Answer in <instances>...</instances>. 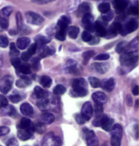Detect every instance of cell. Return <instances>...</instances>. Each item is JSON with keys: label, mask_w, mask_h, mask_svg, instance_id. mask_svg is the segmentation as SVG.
Masks as SVG:
<instances>
[{"label": "cell", "mask_w": 139, "mask_h": 146, "mask_svg": "<svg viewBox=\"0 0 139 146\" xmlns=\"http://www.w3.org/2000/svg\"><path fill=\"white\" fill-rule=\"evenodd\" d=\"M111 146H120L122 136H123V128H122V126L120 124H113V128L111 130Z\"/></svg>", "instance_id": "obj_1"}, {"label": "cell", "mask_w": 139, "mask_h": 146, "mask_svg": "<svg viewBox=\"0 0 139 146\" xmlns=\"http://www.w3.org/2000/svg\"><path fill=\"white\" fill-rule=\"evenodd\" d=\"M61 139L53 133H48L42 140V146H60Z\"/></svg>", "instance_id": "obj_2"}, {"label": "cell", "mask_w": 139, "mask_h": 146, "mask_svg": "<svg viewBox=\"0 0 139 146\" xmlns=\"http://www.w3.org/2000/svg\"><path fill=\"white\" fill-rule=\"evenodd\" d=\"M120 62L123 65L132 66H132L135 65L136 62H137V56H136L133 53H128V52H125L123 54H121Z\"/></svg>", "instance_id": "obj_3"}, {"label": "cell", "mask_w": 139, "mask_h": 146, "mask_svg": "<svg viewBox=\"0 0 139 146\" xmlns=\"http://www.w3.org/2000/svg\"><path fill=\"white\" fill-rule=\"evenodd\" d=\"M83 133L85 134V139L88 146H99L98 139L95 136L94 132L89 129H83Z\"/></svg>", "instance_id": "obj_4"}, {"label": "cell", "mask_w": 139, "mask_h": 146, "mask_svg": "<svg viewBox=\"0 0 139 146\" xmlns=\"http://www.w3.org/2000/svg\"><path fill=\"white\" fill-rule=\"evenodd\" d=\"M13 78L10 76H5L0 82V92L2 94H8L12 89Z\"/></svg>", "instance_id": "obj_5"}, {"label": "cell", "mask_w": 139, "mask_h": 146, "mask_svg": "<svg viewBox=\"0 0 139 146\" xmlns=\"http://www.w3.org/2000/svg\"><path fill=\"white\" fill-rule=\"evenodd\" d=\"M26 19L30 24H32V25H40L44 21V18L41 15L32 12L26 13Z\"/></svg>", "instance_id": "obj_6"}, {"label": "cell", "mask_w": 139, "mask_h": 146, "mask_svg": "<svg viewBox=\"0 0 139 146\" xmlns=\"http://www.w3.org/2000/svg\"><path fill=\"white\" fill-rule=\"evenodd\" d=\"M83 25L85 26L87 32L89 31H94V16L91 13H85L82 17Z\"/></svg>", "instance_id": "obj_7"}, {"label": "cell", "mask_w": 139, "mask_h": 146, "mask_svg": "<svg viewBox=\"0 0 139 146\" xmlns=\"http://www.w3.org/2000/svg\"><path fill=\"white\" fill-rule=\"evenodd\" d=\"M92 114H94V108H92V105L91 104V102L84 103V105L82 106V109H81V115H82L87 119V121H88L90 120V118L92 117Z\"/></svg>", "instance_id": "obj_8"}, {"label": "cell", "mask_w": 139, "mask_h": 146, "mask_svg": "<svg viewBox=\"0 0 139 146\" xmlns=\"http://www.w3.org/2000/svg\"><path fill=\"white\" fill-rule=\"evenodd\" d=\"M99 126H101L105 131H111V128H113V119L107 117V115H103Z\"/></svg>", "instance_id": "obj_9"}, {"label": "cell", "mask_w": 139, "mask_h": 146, "mask_svg": "<svg viewBox=\"0 0 139 146\" xmlns=\"http://www.w3.org/2000/svg\"><path fill=\"white\" fill-rule=\"evenodd\" d=\"M18 129H29L32 132L34 131V125L32 123V121L27 117L21 118L20 122L18 124Z\"/></svg>", "instance_id": "obj_10"}, {"label": "cell", "mask_w": 139, "mask_h": 146, "mask_svg": "<svg viewBox=\"0 0 139 146\" xmlns=\"http://www.w3.org/2000/svg\"><path fill=\"white\" fill-rule=\"evenodd\" d=\"M138 28V22L136 19H130V20H129L127 22V24H126V26H125V28L124 29V31L125 33H132V32H134L136 29Z\"/></svg>", "instance_id": "obj_11"}, {"label": "cell", "mask_w": 139, "mask_h": 146, "mask_svg": "<svg viewBox=\"0 0 139 146\" xmlns=\"http://www.w3.org/2000/svg\"><path fill=\"white\" fill-rule=\"evenodd\" d=\"M40 122L44 123V124H51L54 121V115L51 113L45 112L40 115Z\"/></svg>", "instance_id": "obj_12"}, {"label": "cell", "mask_w": 139, "mask_h": 146, "mask_svg": "<svg viewBox=\"0 0 139 146\" xmlns=\"http://www.w3.org/2000/svg\"><path fill=\"white\" fill-rule=\"evenodd\" d=\"M92 98L95 101V103H99V104H103L107 100V96L103 92H95L92 94Z\"/></svg>", "instance_id": "obj_13"}, {"label": "cell", "mask_w": 139, "mask_h": 146, "mask_svg": "<svg viewBox=\"0 0 139 146\" xmlns=\"http://www.w3.org/2000/svg\"><path fill=\"white\" fill-rule=\"evenodd\" d=\"M34 95L35 98H39V100H43V98H47L49 96V93L43 88H40L39 86H36L34 88Z\"/></svg>", "instance_id": "obj_14"}, {"label": "cell", "mask_w": 139, "mask_h": 146, "mask_svg": "<svg viewBox=\"0 0 139 146\" xmlns=\"http://www.w3.org/2000/svg\"><path fill=\"white\" fill-rule=\"evenodd\" d=\"M30 43H31L30 38H28V37H20V38H18L17 41H16L15 46L17 47L18 49H20V50H24V49H26L27 47L30 45Z\"/></svg>", "instance_id": "obj_15"}, {"label": "cell", "mask_w": 139, "mask_h": 146, "mask_svg": "<svg viewBox=\"0 0 139 146\" xmlns=\"http://www.w3.org/2000/svg\"><path fill=\"white\" fill-rule=\"evenodd\" d=\"M17 137L21 140H28L32 137V131L29 129H18Z\"/></svg>", "instance_id": "obj_16"}, {"label": "cell", "mask_w": 139, "mask_h": 146, "mask_svg": "<svg viewBox=\"0 0 139 146\" xmlns=\"http://www.w3.org/2000/svg\"><path fill=\"white\" fill-rule=\"evenodd\" d=\"M20 112L22 113L24 115H27V117H30V115H34V109H32V105L30 103H23L22 105L20 106Z\"/></svg>", "instance_id": "obj_17"}, {"label": "cell", "mask_w": 139, "mask_h": 146, "mask_svg": "<svg viewBox=\"0 0 139 146\" xmlns=\"http://www.w3.org/2000/svg\"><path fill=\"white\" fill-rule=\"evenodd\" d=\"M72 96H85L88 94L86 87H79V86H74L72 87Z\"/></svg>", "instance_id": "obj_18"}, {"label": "cell", "mask_w": 139, "mask_h": 146, "mask_svg": "<svg viewBox=\"0 0 139 146\" xmlns=\"http://www.w3.org/2000/svg\"><path fill=\"white\" fill-rule=\"evenodd\" d=\"M114 7L118 11H123L127 8L129 5V1L128 0H114Z\"/></svg>", "instance_id": "obj_19"}, {"label": "cell", "mask_w": 139, "mask_h": 146, "mask_svg": "<svg viewBox=\"0 0 139 146\" xmlns=\"http://www.w3.org/2000/svg\"><path fill=\"white\" fill-rule=\"evenodd\" d=\"M89 12H90V5L88 3H82L78 7L76 15H77V16H81L84 15L85 13H88Z\"/></svg>", "instance_id": "obj_20"}, {"label": "cell", "mask_w": 139, "mask_h": 146, "mask_svg": "<svg viewBox=\"0 0 139 146\" xmlns=\"http://www.w3.org/2000/svg\"><path fill=\"white\" fill-rule=\"evenodd\" d=\"M69 24H70V19L68 18L67 16H62V17L59 19L57 25H58L59 30H65V31H66V29L68 28Z\"/></svg>", "instance_id": "obj_21"}, {"label": "cell", "mask_w": 139, "mask_h": 146, "mask_svg": "<svg viewBox=\"0 0 139 146\" xmlns=\"http://www.w3.org/2000/svg\"><path fill=\"white\" fill-rule=\"evenodd\" d=\"M30 84H31V79H30L27 76H23V78H21L20 79H19V80L16 81V86L19 87V88L27 87Z\"/></svg>", "instance_id": "obj_22"}, {"label": "cell", "mask_w": 139, "mask_h": 146, "mask_svg": "<svg viewBox=\"0 0 139 146\" xmlns=\"http://www.w3.org/2000/svg\"><path fill=\"white\" fill-rule=\"evenodd\" d=\"M92 67H94L95 70L98 72V73L104 74V73H106V72L108 71L109 65L104 64V63H94V64L92 65Z\"/></svg>", "instance_id": "obj_23"}, {"label": "cell", "mask_w": 139, "mask_h": 146, "mask_svg": "<svg viewBox=\"0 0 139 146\" xmlns=\"http://www.w3.org/2000/svg\"><path fill=\"white\" fill-rule=\"evenodd\" d=\"M94 31L97 33V35L99 36H105L106 35V29L104 26H102L101 24H99L98 22L94 24Z\"/></svg>", "instance_id": "obj_24"}, {"label": "cell", "mask_w": 139, "mask_h": 146, "mask_svg": "<svg viewBox=\"0 0 139 146\" xmlns=\"http://www.w3.org/2000/svg\"><path fill=\"white\" fill-rule=\"evenodd\" d=\"M114 79L113 78H109L107 80L104 81V83H103V88H104L105 90L109 91V92H111V91L113 90L114 88Z\"/></svg>", "instance_id": "obj_25"}, {"label": "cell", "mask_w": 139, "mask_h": 146, "mask_svg": "<svg viewBox=\"0 0 139 146\" xmlns=\"http://www.w3.org/2000/svg\"><path fill=\"white\" fill-rule=\"evenodd\" d=\"M49 42V39H47L45 36L43 35H38V36L35 38V44L36 46H39L40 48H43L45 47V45Z\"/></svg>", "instance_id": "obj_26"}, {"label": "cell", "mask_w": 139, "mask_h": 146, "mask_svg": "<svg viewBox=\"0 0 139 146\" xmlns=\"http://www.w3.org/2000/svg\"><path fill=\"white\" fill-rule=\"evenodd\" d=\"M16 70L22 75H29L31 73V67L28 64H21L18 68H16Z\"/></svg>", "instance_id": "obj_27"}, {"label": "cell", "mask_w": 139, "mask_h": 146, "mask_svg": "<svg viewBox=\"0 0 139 146\" xmlns=\"http://www.w3.org/2000/svg\"><path fill=\"white\" fill-rule=\"evenodd\" d=\"M51 78L48 76H43L40 78V83L44 88H49L51 85Z\"/></svg>", "instance_id": "obj_28"}, {"label": "cell", "mask_w": 139, "mask_h": 146, "mask_svg": "<svg viewBox=\"0 0 139 146\" xmlns=\"http://www.w3.org/2000/svg\"><path fill=\"white\" fill-rule=\"evenodd\" d=\"M68 34H69V36L70 38L75 39L79 34V29L75 26H72V27H70L69 30H68Z\"/></svg>", "instance_id": "obj_29"}, {"label": "cell", "mask_w": 139, "mask_h": 146, "mask_svg": "<svg viewBox=\"0 0 139 146\" xmlns=\"http://www.w3.org/2000/svg\"><path fill=\"white\" fill-rule=\"evenodd\" d=\"M41 53H40V56H42V57H46V56H51V54H53V49H51V48H49V47H43V48H41Z\"/></svg>", "instance_id": "obj_30"}, {"label": "cell", "mask_w": 139, "mask_h": 146, "mask_svg": "<svg viewBox=\"0 0 139 146\" xmlns=\"http://www.w3.org/2000/svg\"><path fill=\"white\" fill-rule=\"evenodd\" d=\"M89 82H90V84H91V86L94 87V88H98L102 85L101 81H100L99 79L96 78H92V76L89 78Z\"/></svg>", "instance_id": "obj_31"}, {"label": "cell", "mask_w": 139, "mask_h": 146, "mask_svg": "<svg viewBox=\"0 0 139 146\" xmlns=\"http://www.w3.org/2000/svg\"><path fill=\"white\" fill-rule=\"evenodd\" d=\"M66 92V88H65L63 85H57V86H55V88L53 89V93L54 95L56 96H61L63 95V94Z\"/></svg>", "instance_id": "obj_32"}, {"label": "cell", "mask_w": 139, "mask_h": 146, "mask_svg": "<svg viewBox=\"0 0 139 146\" xmlns=\"http://www.w3.org/2000/svg\"><path fill=\"white\" fill-rule=\"evenodd\" d=\"M110 9H111V7H110V4L109 3H101L98 6V10H99V12L100 13H107L108 12H110Z\"/></svg>", "instance_id": "obj_33"}, {"label": "cell", "mask_w": 139, "mask_h": 146, "mask_svg": "<svg viewBox=\"0 0 139 146\" xmlns=\"http://www.w3.org/2000/svg\"><path fill=\"white\" fill-rule=\"evenodd\" d=\"M13 13V8L12 7H6L1 11V17L7 18L8 16H10L11 13Z\"/></svg>", "instance_id": "obj_34"}, {"label": "cell", "mask_w": 139, "mask_h": 146, "mask_svg": "<svg viewBox=\"0 0 139 146\" xmlns=\"http://www.w3.org/2000/svg\"><path fill=\"white\" fill-rule=\"evenodd\" d=\"M79 86V87H86V81L83 78H76L72 81V87Z\"/></svg>", "instance_id": "obj_35"}, {"label": "cell", "mask_w": 139, "mask_h": 146, "mask_svg": "<svg viewBox=\"0 0 139 146\" xmlns=\"http://www.w3.org/2000/svg\"><path fill=\"white\" fill-rule=\"evenodd\" d=\"M127 46H128V44H127V42H125V41H124V42H120L118 45L116 46V52H117V53H119V54L124 53V52L126 51Z\"/></svg>", "instance_id": "obj_36"}, {"label": "cell", "mask_w": 139, "mask_h": 146, "mask_svg": "<svg viewBox=\"0 0 139 146\" xmlns=\"http://www.w3.org/2000/svg\"><path fill=\"white\" fill-rule=\"evenodd\" d=\"M55 37L58 40L64 41L65 38H66V31H65V30H58L55 35Z\"/></svg>", "instance_id": "obj_37"}, {"label": "cell", "mask_w": 139, "mask_h": 146, "mask_svg": "<svg viewBox=\"0 0 139 146\" xmlns=\"http://www.w3.org/2000/svg\"><path fill=\"white\" fill-rule=\"evenodd\" d=\"M48 104H49V100H48V98H47L40 100V101H38L37 106L41 109H46V108H48Z\"/></svg>", "instance_id": "obj_38"}, {"label": "cell", "mask_w": 139, "mask_h": 146, "mask_svg": "<svg viewBox=\"0 0 139 146\" xmlns=\"http://www.w3.org/2000/svg\"><path fill=\"white\" fill-rule=\"evenodd\" d=\"M8 45H9V40H8L7 36L0 35V47L1 48H6Z\"/></svg>", "instance_id": "obj_39"}, {"label": "cell", "mask_w": 139, "mask_h": 146, "mask_svg": "<svg viewBox=\"0 0 139 146\" xmlns=\"http://www.w3.org/2000/svg\"><path fill=\"white\" fill-rule=\"evenodd\" d=\"M94 56V51H88L86 53L83 54V58H84V63H87L89 61V59Z\"/></svg>", "instance_id": "obj_40"}, {"label": "cell", "mask_w": 139, "mask_h": 146, "mask_svg": "<svg viewBox=\"0 0 139 146\" xmlns=\"http://www.w3.org/2000/svg\"><path fill=\"white\" fill-rule=\"evenodd\" d=\"M82 39L83 41H85V42H91V40L92 39V35L90 34V32H83L82 34Z\"/></svg>", "instance_id": "obj_41"}, {"label": "cell", "mask_w": 139, "mask_h": 146, "mask_svg": "<svg viewBox=\"0 0 139 146\" xmlns=\"http://www.w3.org/2000/svg\"><path fill=\"white\" fill-rule=\"evenodd\" d=\"M74 117H75V119H76V122H77L78 124H84L85 122H87V119L81 114L75 115Z\"/></svg>", "instance_id": "obj_42"}, {"label": "cell", "mask_w": 139, "mask_h": 146, "mask_svg": "<svg viewBox=\"0 0 139 146\" xmlns=\"http://www.w3.org/2000/svg\"><path fill=\"white\" fill-rule=\"evenodd\" d=\"M0 27L2 29H8V27H9V21H8L7 18L0 16Z\"/></svg>", "instance_id": "obj_43"}, {"label": "cell", "mask_w": 139, "mask_h": 146, "mask_svg": "<svg viewBox=\"0 0 139 146\" xmlns=\"http://www.w3.org/2000/svg\"><path fill=\"white\" fill-rule=\"evenodd\" d=\"M21 100H22V96H21L20 95H12V96H10V100L12 101V102H13V103H17Z\"/></svg>", "instance_id": "obj_44"}, {"label": "cell", "mask_w": 139, "mask_h": 146, "mask_svg": "<svg viewBox=\"0 0 139 146\" xmlns=\"http://www.w3.org/2000/svg\"><path fill=\"white\" fill-rule=\"evenodd\" d=\"M8 106V100L4 96H0V108H5Z\"/></svg>", "instance_id": "obj_45"}, {"label": "cell", "mask_w": 139, "mask_h": 146, "mask_svg": "<svg viewBox=\"0 0 139 146\" xmlns=\"http://www.w3.org/2000/svg\"><path fill=\"white\" fill-rule=\"evenodd\" d=\"M110 58V56H109L108 54H98V56H96V57H95V59L96 60H107Z\"/></svg>", "instance_id": "obj_46"}, {"label": "cell", "mask_w": 139, "mask_h": 146, "mask_svg": "<svg viewBox=\"0 0 139 146\" xmlns=\"http://www.w3.org/2000/svg\"><path fill=\"white\" fill-rule=\"evenodd\" d=\"M94 111H95V113H96L97 115H100V114H102V112H103V106H102V104H99V103H95Z\"/></svg>", "instance_id": "obj_47"}, {"label": "cell", "mask_w": 139, "mask_h": 146, "mask_svg": "<svg viewBox=\"0 0 139 146\" xmlns=\"http://www.w3.org/2000/svg\"><path fill=\"white\" fill-rule=\"evenodd\" d=\"M36 49H37V46L36 44H32L31 46L29 47V50H28V53L32 56V54H35V52H36Z\"/></svg>", "instance_id": "obj_48"}, {"label": "cell", "mask_w": 139, "mask_h": 146, "mask_svg": "<svg viewBox=\"0 0 139 146\" xmlns=\"http://www.w3.org/2000/svg\"><path fill=\"white\" fill-rule=\"evenodd\" d=\"M12 64L14 66L15 68H18L19 66L22 64V63H21V60L20 59L16 58V57H13V58H12Z\"/></svg>", "instance_id": "obj_49"}, {"label": "cell", "mask_w": 139, "mask_h": 146, "mask_svg": "<svg viewBox=\"0 0 139 146\" xmlns=\"http://www.w3.org/2000/svg\"><path fill=\"white\" fill-rule=\"evenodd\" d=\"M11 54H15V56H18V50L17 47L15 46L14 43H11Z\"/></svg>", "instance_id": "obj_50"}, {"label": "cell", "mask_w": 139, "mask_h": 146, "mask_svg": "<svg viewBox=\"0 0 139 146\" xmlns=\"http://www.w3.org/2000/svg\"><path fill=\"white\" fill-rule=\"evenodd\" d=\"M32 66L34 68V70H38V68L40 67V65H39V59H38V58H32Z\"/></svg>", "instance_id": "obj_51"}, {"label": "cell", "mask_w": 139, "mask_h": 146, "mask_svg": "<svg viewBox=\"0 0 139 146\" xmlns=\"http://www.w3.org/2000/svg\"><path fill=\"white\" fill-rule=\"evenodd\" d=\"M10 132V129L8 127H5V126H0V137L4 136V135H7Z\"/></svg>", "instance_id": "obj_52"}, {"label": "cell", "mask_w": 139, "mask_h": 146, "mask_svg": "<svg viewBox=\"0 0 139 146\" xmlns=\"http://www.w3.org/2000/svg\"><path fill=\"white\" fill-rule=\"evenodd\" d=\"M31 54H30L28 52H25V53H23L21 54V59L23 60V61H28V60L31 59Z\"/></svg>", "instance_id": "obj_53"}, {"label": "cell", "mask_w": 139, "mask_h": 146, "mask_svg": "<svg viewBox=\"0 0 139 146\" xmlns=\"http://www.w3.org/2000/svg\"><path fill=\"white\" fill-rule=\"evenodd\" d=\"M32 1H34L37 4H48L51 3V2L55 1V0H32Z\"/></svg>", "instance_id": "obj_54"}, {"label": "cell", "mask_w": 139, "mask_h": 146, "mask_svg": "<svg viewBox=\"0 0 139 146\" xmlns=\"http://www.w3.org/2000/svg\"><path fill=\"white\" fill-rule=\"evenodd\" d=\"M7 146H18L17 140H16L14 137H13V139H11L9 141H8Z\"/></svg>", "instance_id": "obj_55"}, {"label": "cell", "mask_w": 139, "mask_h": 146, "mask_svg": "<svg viewBox=\"0 0 139 146\" xmlns=\"http://www.w3.org/2000/svg\"><path fill=\"white\" fill-rule=\"evenodd\" d=\"M129 13H130V15H138V9H137V7L136 6H133L132 8H130V10H129Z\"/></svg>", "instance_id": "obj_56"}, {"label": "cell", "mask_w": 139, "mask_h": 146, "mask_svg": "<svg viewBox=\"0 0 139 146\" xmlns=\"http://www.w3.org/2000/svg\"><path fill=\"white\" fill-rule=\"evenodd\" d=\"M16 20H17V24L19 26L22 24V16H21L20 13H17V15H16Z\"/></svg>", "instance_id": "obj_57"}, {"label": "cell", "mask_w": 139, "mask_h": 146, "mask_svg": "<svg viewBox=\"0 0 139 146\" xmlns=\"http://www.w3.org/2000/svg\"><path fill=\"white\" fill-rule=\"evenodd\" d=\"M132 94L134 96L138 95V94H139V87L138 86H134V88H133V90H132Z\"/></svg>", "instance_id": "obj_58"}, {"label": "cell", "mask_w": 139, "mask_h": 146, "mask_svg": "<svg viewBox=\"0 0 139 146\" xmlns=\"http://www.w3.org/2000/svg\"><path fill=\"white\" fill-rule=\"evenodd\" d=\"M103 146H108V145H103Z\"/></svg>", "instance_id": "obj_59"}]
</instances>
